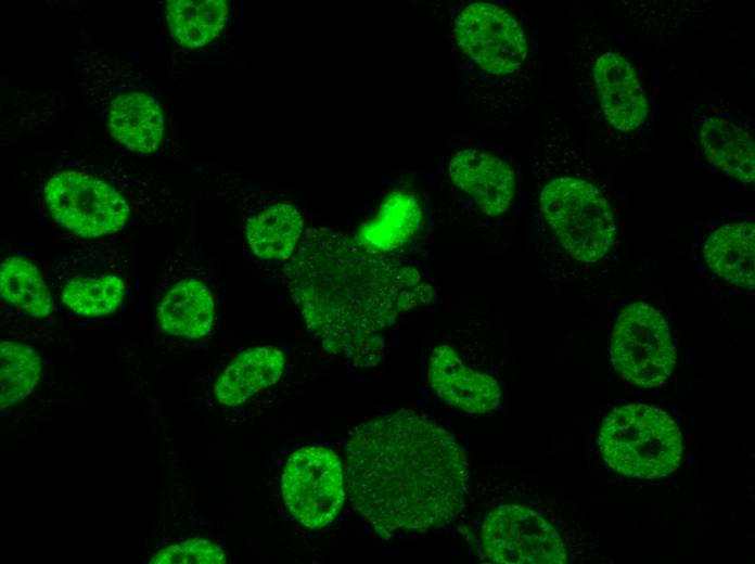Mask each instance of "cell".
<instances>
[{"instance_id":"obj_3","label":"cell","mask_w":755,"mask_h":564,"mask_svg":"<svg viewBox=\"0 0 755 564\" xmlns=\"http://www.w3.org/2000/svg\"><path fill=\"white\" fill-rule=\"evenodd\" d=\"M599 452L617 474L661 479L679 466L683 441L679 426L664 410L645 403L620 405L609 411L598 434Z\"/></svg>"},{"instance_id":"obj_10","label":"cell","mask_w":755,"mask_h":564,"mask_svg":"<svg viewBox=\"0 0 755 564\" xmlns=\"http://www.w3.org/2000/svg\"><path fill=\"white\" fill-rule=\"evenodd\" d=\"M427 376L432 390L442 400L469 413H487L500 403L498 382L468 367L449 345L434 348Z\"/></svg>"},{"instance_id":"obj_6","label":"cell","mask_w":755,"mask_h":564,"mask_svg":"<svg viewBox=\"0 0 755 564\" xmlns=\"http://www.w3.org/2000/svg\"><path fill=\"white\" fill-rule=\"evenodd\" d=\"M342 463L331 449L309 446L294 451L286 461L281 490L294 518L308 528L330 524L345 498Z\"/></svg>"},{"instance_id":"obj_13","label":"cell","mask_w":755,"mask_h":564,"mask_svg":"<svg viewBox=\"0 0 755 564\" xmlns=\"http://www.w3.org/2000/svg\"><path fill=\"white\" fill-rule=\"evenodd\" d=\"M284 366V356L276 347L256 346L245 349L219 375L215 395L225 406H239L273 385L281 377Z\"/></svg>"},{"instance_id":"obj_17","label":"cell","mask_w":755,"mask_h":564,"mask_svg":"<svg viewBox=\"0 0 755 564\" xmlns=\"http://www.w3.org/2000/svg\"><path fill=\"white\" fill-rule=\"evenodd\" d=\"M700 140L706 157L727 176L743 182L755 178V148L746 131L735 124L711 117L703 121Z\"/></svg>"},{"instance_id":"obj_2","label":"cell","mask_w":755,"mask_h":564,"mask_svg":"<svg viewBox=\"0 0 755 564\" xmlns=\"http://www.w3.org/2000/svg\"><path fill=\"white\" fill-rule=\"evenodd\" d=\"M345 475L353 505L385 537L443 526L464 503L462 448L411 410L357 426L346 446Z\"/></svg>"},{"instance_id":"obj_18","label":"cell","mask_w":755,"mask_h":564,"mask_svg":"<svg viewBox=\"0 0 755 564\" xmlns=\"http://www.w3.org/2000/svg\"><path fill=\"white\" fill-rule=\"evenodd\" d=\"M303 232V218L291 204H274L248 219L245 233L251 251L259 258L287 260Z\"/></svg>"},{"instance_id":"obj_24","label":"cell","mask_w":755,"mask_h":564,"mask_svg":"<svg viewBox=\"0 0 755 564\" xmlns=\"http://www.w3.org/2000/svg\"><path fill=\"white\" fill-rule=\"evenodd\" d=\"M152 564H223L221 548L204 538H192L168 546L153 555Z\"/></svg>"},{"instance_id":"obj_7","label":"cell","mask_w":755,"mask_h":564,"mask_svg":"<svg viewBox=\"0 0 755 564\" xmlns=\"http://www.w3.org/2000/svg\"><path fill=\"white\" fill-rule=\"evenodd\" d=\"M44 198L51 216L84 238H98L120 230L130 213L117 190L74 170L53 175L44 187Z\"/></svg>"},{"instance_id":"obj_11","label":"cell","mask_w":755,"mask_h":564,"mask_svg":"<svg viewBox=\"0 0 755 564\" xmlns=\"http://www.w3.org/2000/svg\"><path fill=\"white\" fill-rule=\"evenodd\" d=\"M449 177L488 216L507 210L514 193V172L501 158L475 149L457 152L449 163Z\"/></svg>"},{"instance_id":"obj_12","label":"cell","mask_w":755,"mask_h":564,"mask_svg":"<svg viewBox=\"0 0 755 564\" xmlns=\"http://www.w3.org/2000/svg\"><path fill=\"white\" fill-rule=\"evenodd\" d=\"M593 76L610 124L623 131L638 128L647 117L649 105L635 67L623 55L606 52L597 60Z\"/></svg>"},{"instance_id":"obj_20","label":"cell","mask_w":755,"mask_h":564,"mask_svg":"<svg viewBox=\"0 0 755 564\" xmlns=\"http://www.w3.org/2000/svg\"><path fill=\"white\" fill-rule=\"evenodd\" d=\"M0 293L7 302L33 317L43 318L53 310V298L40 271L22 257H9L1 262Z\"/></svg>"},{"instance_id":"obj_21","label":"cell","mask_w":755,"mask_h":564,"mask_svg":"<svg viewBox=\"0 0 755 564\" xmlns=\"http://www.w3.org/2000/svg\"><path fill=\"white\" fill-rule=\"evenodd\" d=\"M420 220V208L414 198L394 193L385 200L376 218L361 230L360 243L378 252L396 248L415 233Z\"/></svg>"},{"instance_id":"obj_9","label":"cell","mask_w":755,"mask_h":564,"mask_svg":"<svg viewBox=\"0 0 755 564\" xmlns=\"http://www.w3.org/2000/svg\"><path fill=\"white\" fill-rule=\"evenodd\" d=\"M453 33L459 48L489 74H512L527 56L521 25L496 4L474 2L465 7L455 21Z\"/></svg>"},{"instance_id":"obj_14","label":"cell","mask_w":755,"mask_h":564,"mask_svg":"<svg viewBox=\"0 0 755 564\" xmlns=\"http://www.w3.org/2000/svg\"><path fill=\"white\" fill-rule=\"evenodd\" d=\"M709 268L726 281L744 289L755 284V225L728 223L715 230L703 248Z\"/></svg>"},{"instance_id":"obj_8","label":"cell","mask_w":755,"mask_h":564,"mask_svg":"<svg viewBox=\"0 0 755 564\" xmlns=\"http://www.w3.org/2000/svg\"><path fill=\"white\" fill-rule=\"evenodd\" d=\"M485 555L502 564H564L567 555L552 524L536 511L503 504L490 511L482 527Z\"/></svg>"},{"instance_id":"obj_15","label":"cell","mask_w":755,"mask_h":564,"mask_svg":"<svg viewBox=\"0 0 755 564\" xmlns=\"http://www.w3.org/2000/svg\"><path fill=\"white\" fill-rule=\"evenodd\" d=\"M215 306L208 289L197 280L184 279L170 287L157 308L162 329L171 335L200 338L213 325Z\"/></svg>"},{"instance_id":"obj_23","label":"cell","mask_w":755,"mask_h":564,"mask_svg":"<svg viewBox=\"0 0 755 564\" xmlns=\"http://www.w3.org/2000/svg\"><path fill=\"white\" fill-rule=\"evenodd\" d=\"M125 296V283L117 277H76L67 282L62 302L75 313L88 317L115 312Z\"/></svg>"},{"instance_id":"obj_4","label":"cell","mask_w":755,"mask_h":564,"mask_svg":"<svg viewBox=\"0 0 755 564\" xmlns=\"http://www.w3.org/2000/svg\"><path fill=\"white\" fill-rule=\"evenodd\" d=\"M540 209L561 245L581 262H594L610 251L615 223L607 200L592 183L575 177L549 181L539 195Z\"/></svg>"},{"instance_id":"obj_16","label":"cell","mask_w":755,"mask_h":564,"mask_svg":"<svg viewBox=\"0 0 755 564\" xmlns=\"http://www.w3.org/2000/svg\"><path fill=\"white\" fill-rule=\"evenodd\" d=\"M107 126L118 142L141 153L155 151L164 132L159 106L141 92L118 95L111 104Z\"/></svg>"},{"instance_id":"obj_1","label":"cell","mask_w":755,"mask_h":564,"mask_svg":"<svg viewBox=\"0 0 755 564\" xmlns=\"http://www.w3.org/2000/svg\"><path fill=\"white\" fill-rule=\"evenodd\" d=\"M287 260L285 284L308 329L356 367L378 366L383 332L432 294L414 268L325 230L307 232Z\"/></svg>"},{"instance_id":"obj_19","label":"cell","mask_w":755,"mask_h":564,"mask_svg":"<svg viewBox=\"0 0 755 564\" xmlns=\"http://www.w3.org/2000/svg\"><path fill=\"white\" fill-rule=\"evenodd\" d=\"M166 16L174 39L183 47L197 48L212 41L228 20L222 0H172Z\"/></svg>"},{"instance_id":"obj_22","label":"cell","mask_w":755,"mask_h":564,"mask_svg":"<svg viewBox=\"0 0 755 564\" xmlns=\"http://www.w3.org/2000/svg\"><path fill=\"white\" fill-rule=\"evenodd\" d=\"M41 370V360L35 349L16 342H1V409L12 407L30 395L39 382Z\"/></svg>"},{"instance_id":"obj_5","label":"cell","mask_w":755,"mask_h":564,"mask_svg":"<svg viewBox=\"0 0 755 564\" xmlns=\"http://www.w3.org/2000/svg\"><path fill=\"white\" fill-rule=\"evenodd\" d=\"M616 372L643 388L662 385L671 374L676 354L668 323L645 303H632L618 315L610 347Z\"/></svg>"}]
</instances>
